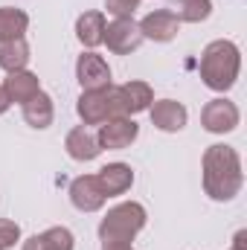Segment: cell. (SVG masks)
I'll use <instances>...</instances> for the list:
<instances>
[{
    "label": "cell",
    "mask_w": 247,
    "mask_h": 250,
    "mask_svg": "<svg viewBox=\"0 0 247 250\" xmlns=\"http://www.w3.org/2000/svg\"><path fill=\"white\" fill-rule=\"evenodd\" d=\"M26 64H29V44H26V38H6V41H0V67L6 73L26 70Z\"/></svg>",
    "instance_id": "obj_18"
},
{
    "label": "cell",
    "mask_w": 247,
    "mask_h": 250,
    "mask_svg": "<svg viewBox=\"0 0 247 250\" xmlns=\"http://www.w3.org/2000/svg\"><path fill=\"white\" fill-rule=\"evenodd\" d=\"M70 201L79 212H99L105 207V192L99 187L96 175H79L73 184H70Z\"/></svg>",
    "instance_id": "obj_10"
},
{
    "label": "cell",
    "mask_w": 247,
    "mask_h": 250,
    "mask_svg": "<svg viewBox=\"0 0 247 250\" xmlns=\"http://www.w3.org/2000/svg\"><path fill=\"white\" fill-rule=\"evenodd\" d=\"M230 250H236V248H230Z\"/></svg>",
    "instance_id": "obj_28"
},
{
    "label": "cell",
    "mask_w": 247,
    "mask_h": 250,
    "mask_svg": "<svg viewBox=\"0 0 247 250\" xmlns=\"http://www.w3.org/2000/svg\"><path fill=\"white\" fill-rule=\"evenodd\" d=\"M201 169H204V189L212 201H233L245 187L242 157L233 146H224V143L209 146L204 151Z\"/></svg>",
    "instance_id": "obj_1"
},
{
    "label": "cell",
    "mask_w": 247,
    "mask_h": 250,
    "mask_svg": "<svg viewBox=\"0 0 247 250\" xmlns=\"http://www.w3.org/2000/svg\"><path fill=\"white\" fill-rule=\"evenodd\" d=\"M247 230H239V233H236V239H233V248L236 250H247Z\"/></svg>",
    "instance_id": "obj_25"
},
{
    "label": "cell",
    "mask_w": 247,
    "mask_h": 250,
    "mask_svg": "<svg viewBox=\"0 0 247 250\" xmlns=\"http://www.w3.org/2000/svg\"><path fill=\"white\" fill-rule=\"evenodd\" d=\"M76 114L82 117L84 125H102L114 117H125L120 87L108 84L102 90H82V96L76 102Z\"/></svg>",
    "instance_id": "obj_4"
},
{
    "label": "cell",
    "mask_w": 247,
    "mask_h": 250,
    "mask_svg": "<svg viewBox=\"0 0 247 250\" xmlns=\"http://www.w3.org/2000/svg\"><path fill=\"white\" fill-rule=\"evenodd\" d=\"M96 181H99V187L105 192V198L125 195V192L131 189V184H134V169H131L128 163H108V166L99 169Z\"/></svg>",
    "instance_id": "obj_13"
},
{
    "label": "cell",
    "mask_w": 247,
    "mask_h": 250,
    "mask_svg": "<svg viewBox=\"0 0 247 250\" xmlns=\"http://www.w3.org/2000/svg\"><path fill=\"white\" fill-rule=\"evenodd\" d=\"M3 90H6L9 102L23 105V102H29V99L41 90V82H38V76H35V73H29V70H15V73H9V76H6Z\"/></svg>",
    "instance_id": "obj_14"
},
{
    "label": "cell",
    "mask_w": 247,
    "mask_h": 250,
    "mask_svg": "<svg viewBox=\"0 0 247 250\" xmlns=\"http://www.w3.org/2000/svg\"><path fill=\"white\" fill-rule=\"evenodd\" d=\"M38 236H41V242H44L47 250H73L76 248V239H73V233L67 227H50V230H44Z\"/></svg>",
    "instance_id": "obj_21"
},
{
    "label": "cell",
    "mask_w": 247,
    "mask_h": 250,
    "mask_svg": "<svg viewBox=\"0 0 247 250\" xmlns=\"http://www.w3.org/2000/svg\"><path fill=\"white\" fill-rule=\"evenodd\" d=\"M143 41H145V38H143L140 23H137L134 18H114L111 23H105L102 44H108V50L117 53V56H128V53H134Z\"/></svg>",
    "instance_id": "obj_5"
},
{
    "label": "cell",
    "mask_w": 247,
    "mask_h": 250,
    "mask_svg": "<svg viewBox=\"0 0 247 250\" xmlns=\"http://www.w3.org/2000/svg\"><path fill=\"white\" fill-rule=\"evenodd\" d=\"M145 207L137 204V201H125V204H117L108 209V215L99 221V239L102 245L105 242H123V245H131L134 236L145 227Z\"/></svg>",
    "instance_id": "obj_3"
},
{
    "label": "cell",
    "mask_w": 247,
    "mask_h": 250,
    "mask_svg": "<svg viewBox=\"0 0 247 250\" xmlns=\"http://www.w3.org/2000/svg\"><path fill=\"white\" fill-rule=\"evenodd\" d=\"M64 148H67V154L73 157V160H82V163H87V160H96L99 157V140H96V134L87 128V125H79V128H73L70 134H67V140H64Z\"/></svg>",
    "instance_id": "obj_12"
},
{
    "label": "cell",
    "mask_w": 247,
    "mask_h": 250,
    "mask_svg": "<svg viewBox=\"0 0 247 250\" xmlns=\"http://www.w3.org/2000/svg\"><path fill=\"white\" fill-rule=\"evenodd\" d=\"M239 120H242L239 108L230 99H212L201 111V123H204V128L209 134H230V131H236Z\"/></svg>",
    "instance_id": "obj_8"
},
{
    "label": "cell",
    "mask_w": 247,
    "mask_h": 250,
    "mask_svg": "<svg viewBox=\"0 0 247 250\" xmlns=\"http://www.w3.org/2000/svg\"><path fill=\"white\" fill-rule=\"evenodd\" d=\"M105 9L114 18H134V12L140 9V0H105Z\"/></svg>",
    "instance_id": "obj_23"
},
{
    "label": "cell",
    "mask_w": 247,
    "mask_h": 250,
    "mask_svg": "<svg viewBox=\"0 0 247 250\" xmlns=\"http://www.w3.org/2000/svg\"><path fill=\"white\" fill-rule=\"evenodd\" d=\"M29 26V15L15 6H0V41L6 38H23Z\"/></svg>",
    "instance_id": "obj_19"
},
{
    "label": "cell",
    "mask_w": 247,
    "mask_h": 250,
    "mask_svg": "<svg viewBox=\"0 0 247 250\" xmlns=\"http://www.w3.org/2000/svg\"><path fill=\"white\" fill-rule=\"evenodd\" d=\"M102 35H105V15L102 12H84V15H79V21H76V38H79L82 47H87V50L99 47Z\"/></svg>",
    "instance_id": "obj_17"
},
{
    "label": "cell",
    "mask_w": 247,
    "mask_h": 250,
    "mask_svg": "<svg viewBox=\"0 0 247 250\" xmlns=\"http://www.w3.org/2000/svg\"><path fill=\"white\" fill-rule=\"evenodd\" d=\"M172 12L178 21L201 23L212 15V0H172Z\"/></svg>",
    "instance_id": "obj_20"
},
{
    "label": "cell",
    "mask_w": 247,
    "mask_h": 250,
    "mask_svg": "<svg viewBox=\"0 0 247 250\" xmlns=\"http://www.w3.org/2000/svg\"><path fill=\"white\" fill-rule=\"evenodd\" d=\"M23 120H26V125L38 128V131L50 128V125H53V120H56L53 99H50L44 90H38V93L29 99V102H23Z\"/></svg>",
    "instance_id": "obj_15"
},
{
    "label": "cell",
    "mask_w": 247,
    "mask_h": 250,
    "mask_svg": "<svg viewBox=\"0 0 247 250\" xmlns=\"http://www.w3.org/2000/svg\"><path fill=\"white\" fill-rule=\"evenodd\" d=\"M137 137H140V125L134 123L131 117H114V120L99 125V134H96L99 148H108V151L128 148Z\"/></svg>",
    "instance_id": "obj_6"
},
{
    "label": "cell",
    "mask_w": 247,
    "mask_h": 250,
    "mask_svg": "<svg viewBox=\"0 0 247 250\" xmlns=\"http://www.w3.org/2000/svg\"><path fill=\"white\" fill-rule=\"evenodd\" d=\"M76 79H79L82 90H102V87L111 84V67L99 53L87 50L76 62Z\"/></svg>",
    "instance_id": "obj_7"
},
{
    "label": "cell",
    "mask_w": 247,
    "mask_h": 250,
    "mask_svg": "<svg viewBox=\"0 0 247 250\" xmlns=\"http://www.w3.org/2000/svg\"><path fill=\"white\" fill-rule=\"evenodd\" d=\"M21 250H47V248H44L41 236H32V239H26V242H23V248H21Z\"/></svg>",
    "instance_id": "obj_24"
},
{
    "label": "cell",
    "mask_w": 247,
    "mask_h": 250,
    "mask_svg": "<svg viewBox=\"0 0 247 250\" xmlns=\"http://www.w3.org/2000/svg\"><path fill=\"white\" fill-rule=\"evenodd\" d=\"M12 108V102H9V96H6V90H3V84H0V114H6Z\"/></svg>",
    "instance_id": "obj_26"
},
{
    "label": "cell",
    "mask_w": 247,
    "mask_h": 250,
    "mask_svg": "<svg viewBox=\"0 0 247 250\" xmlns=\"http://www.w3.org/2000/svg\"><path fill=\"white\" fill-rule=\"evenodd\" d=\"M239 70H242V53L233 41L221 38V41L206 44V50L201 56V79L209 90H215V93L230 90L239 79Z\"/></svg>",
    "instance_id": "obj_2"
},
{
    "label": "cell",
    "mask_w": 247,
    "mask_h": 250,
    "mask_svg": "<svg viewBox=\"0 0 247 250\" xmlns=\"http://www.w3.org/2000/svg\"><path fill=\"white\" fill-rule=\"evenodd\" d=\"M120 96H123L125 117H128V114L148 111L151 102H154V90H151L145 82H125V84H120Z\"/></svg>",
    "instance_id": "obj_16"
},
{
    "label": "cell",
    "mask_w": 247,
    "mask_h": 250,
    "mask_svg": "<svg viewBox=\"0 0 247 250\" xmlns=\"http://www.w3.org/2000/svg\"><path fill=\"white\" fill-rule=\"evenodd\" d=\"M21 242V227L9 218H0V250H9Z\"/></svg>",
    "instance_id": "obj_22"
},
{
    "label": "cell",
    "mask_w": 247,
    "mask_h": 250,
    "mask_svg": "<svg viewBox=\"0 0 247 250\" xmlns=\"http://www.w3.org/2000/svg\"><path fill=\"white\" fill-rule=\"evenodd\" d=\"M148 114H151V125L160 128V131H166V134L181 131L186 125V120H189L186 108L181 102H175V99H157V102H151Z\"/></svg>",
    "instance_id": "obj_11"
},
{
    "label": "cell",
    "mask_w": 247,
    "mask_h": 250,
    "mask_svg": "<svg viewBox=\"0 0 247 250\" xmlns=\"http://www.w3.org/2000/svg\"><path fill=\"white\" fill-rule=\"evenodd\" d=\"M140 32H143V38H148V41L166 44V41H175V38H178L181 21L175 18L172 9H154V12H148V15L140 21Z\"/></svg>",
    "instance_id": "obj_9"
},
{
    "label": "cell",
    "mask_w": 247,
    "mask_h": 250,
    "mask_svg": "<svg viewBox=\"0 0 247 250\" xmlns=\"http://www.w3.org/2000/svg\"><path fill=\"white\" fill-rule=\"evenodd\" d=\"M102 250H134L131 245H123V242H105Z\"/></svg>",
    "instance_id": "obj_27"
}]
</instances>
